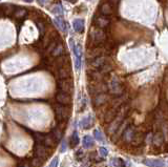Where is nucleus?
<instances>
[{
    "label": "nucleus",
    "instance_id": "1",
    "mask_svg": "<svg viewBox=\"0 0 168 167\" xmlns=\"http://www.w3.org/2000/svg\"><path fill=\"white\" fill-rule=\"evenodd\" d=\"M107 39V34H106L104 29H99V27H92L89 33V41H88V49H92L95 46L102 45L105 40Z\"/></svg>",
    "mask_w": 168,
    "mask_h": 167
},
{
    "label": "nucleus",
    "instance_id": "2",
    "mask_svg": "<svg viewBox=\"0 0 168 167\" xmlns=\"http://www.w3.org/2000/svg\"><path fill=\"white\" fill-rule=\"evenodd\" d=\"M55 115H56V119L57 122L61 123V122H66L69 118L70 111L69 108L67 107V105H63V104H56L55 106Z\"/></svg>",
    "mask_w": 168,
    "mask_h": 167
},
{
    "label": "nucleus",
    "instance_id": "3",
    "mask_svg": "<svg viewBox=\"0 0 168 167\" xmlns=\"http://www.w3.org/2000/svg\"><path fill=\"white\" fill-rule=\"evenodd\" d=\"M109 90H110V94L113 96H116V97L121 96L124 94V86L122 85V83L119 80V78H117V77L113 78V80L110 81Z\"/></svg>",
    "mask_w": 168,
    "mask_h": 167
},
{
    "label": "nucleus",
    "instance_id": "4",
    "mask_svg": "<svg viewBox=\"0 0 168 167\" xmlns=\"http://www.w3.org/2000/svg\"><path fill=\"white\" fill-rule=\"evenodd\" d=\"M92 23H94V26L99 27V29H107L108 26L110 23V19L108 18V16H104V15H100L94 16V19H92Z\"/></svg>",
    "mask_w": 168,
    "mask_h": 167
},
{
    "label": "nucleus",
    "instance_id": "5",
    "mask_svg": "<svg viewBox=\"0 0 168 167\" xmlns=\"http://www.w3.org/2000/svg\"><path fill=\"white\" fill-rule=\"evenodd\" d=\"M57 86L60 91H64L69 95L74 90V85H72V80H69V79H59L57 82Z\"/></svg>",
    "mask_w": 168,
    "mask_h": 167
},
{
    "label": "nucleus",
    "instance_id": "6",
    "mask_svg": "<svg viewBox=\"0 0 168 167\" xmlns=\"http://www.w3.org/2000/svg\"><path fill=\"white\" fill-rule=\"evenodd\" d=\"M109 99V96L106 93H100L98 95L94 96V106L95 107H100L102 105H104Z\"/></svg>",
    "mask_w": 168,
    "mask_h": 167
},
{
    "label": "nucleus",
    "instance_id": "7",
    "mask_svg": "<svg viewBox=\"0 0 168 167\" xmlns=\"http://www.w3.org/2000/svg\"><path fill=\"white\" fill-rule=\"evenodd\" d=\"M35 155L36 157L40 158V159L44 160L49 155V152H47V147L44 145H42L41 143H36L35 146Z\"/></svg>",
    "mask_w": 168,
    "mask_h": 167
},
{
    "label": "nucleus",
    "instance_id": "8",
    "mask_svg": "<svg viewBox=\"0 0 168 167\" xmlns=\"http://www.w3.org/2000/svg\"><path fill=\"white\" fill-rule=\"evenodd\" d=\"M56 100L58 103L63 104V105H69L70 101H72L69 94L64 93V91H60V90L56 94Z\"/></svg>",
    "mask_w": 168,
    "mask_h": 167
},
{
    "label": "nucleus",
    "instance_id": "9",
    "mask_svg": "<svg viewBox=\"0 0 168 167\" xmlns=\"http://www.w3.org/2000/svg\"><path fill=\"white\" fill-rule=\"evenodd\" d=\"M66 64H69V55L64 54L60 55L58 57H55V68L58 70V68L62 67V66L66 65Z\"/></svg>",
    "mask_w": 168,
    "mask_h": 167
},
{
    "label": "nucleus",
    "instance_id": "10",
    "mask_svg": "<svg viewBox=\"0 0 168 167\" xmlns=\"http://www.w3.org/2000/svg\"><path fill=\"white\" fill-rule=\"evenodd\" d=\"M104 53H105V51H104V47L102 46V45L92 47L90 51L88 52V54H87V59L88 60H92V59H95V58H97V57L103 55Z\"/></svg>",
    "mask_w": 168,
    "mask_h": 167
},
{
    "label": "nucleus",
    "instance_id": "11",
    "mask_svg": "<svg viewBox=\"0 0 168 167\" xmlns=\"http://www.w3.org/2000/svg\"><path fill=\"white\" fill-rule=\"evenodd\" d=\"M136 132H137V130H136L135 127H133L131 124H129L128 126L125 128V130L123 131V134H122L124 141H125V142H130L131 140H133V136L136 135Z\"/></svg>",
    "mask_w": 168,
    "mask_h": 167
},
{
    "label": "nucleus",
    "instance_id": "12",
    "mask_svg": "<svg viewBox=\"0 0 168 167\" xmlns=\"http://www.w3.org/2000/svg\"><path fill=\"white\" fill-rule=\"evenodd\" d=\"M108 62V58L107 57H105V56H99V57H97V58H95V59H92V62H90V66L92 67H94V68H100L103 64H105V63H107Z\"/></svg>",
    "mask_w": 168,
    "mask_h": 167
},
{
    "label": "nucleus",
    "instance_id": "13",
    "mask_svg": "<svg viewBox=\"0 0 168 167\" xmlns=\"http://www.w3.org/2000/svg\"><path fill=\"white\" fill-rule=\"evenodd\" d=\"M70 73H72L70 64H66L58 68V78L59 79H69L70 77Z\"/></svg>",
    "mask_w": 168,
    "mask_h": 167
},
{
    "label": "nucleus",
    "instance_id": "14",
    "mask_svg": "<svg viewBox=\"0 0 168 167\" xmlns=\"http://www.w3.org/2000/svg\"><path fill=\"white\" fill-rule=\"evenodd\" d=\"M118 111H119V108H115V107L110 106V108L108 109V111H106L105 115H104V121H105V123L112 122L113 119L117 117Z\"/></svg>",
    "mask_w": 168,
    "mask_h": 167
},
{
    "label": "nucleus",
    "instance_id": "15",
    "mask_svg": "<svg viewBox=\"0 0 168 167\" xmlns=\"http://www.w3.org/2000/svg\"><path fill=\"white\" fill-rule=\"evenodd\" d=\"M144 140H145L144 132H136V135L133 136V140L130 141V143L133 146L139 147V146H141V144H143Z\"/></svg>",
    "mask_w": 168,
    "mask_h": 167
},
{
    "label": "nucleus",
    "instance_id": "16",
    "mask_svg": "<svg viewBox=\"0 0 168 167\" xmlns=\"http://www.w3.org/2000/svg\"><path fill=\"white\" fill-rule=\"evenodd\" d=\"M100 13L104 16H110L113 13V5L110 2H104L100 6Z\"/></svg>",
    "mask_w": 168,
    "mask_h": 167
},
{
    "label": "nucleus",
    "instance_id": "17",
    "mask_svg": "<svg viewBox=\"0 0 168 167\" xmlns=\"http://www.w3.org/2000/svg\"><path fill=\"white\" fill-rule=\"evenodd\" d=\"M28 15V10L24 8H18V10H15L14 14H13L12 17L14 18L16 21H19V20H21V21H23L24 17Z\"/></svg>",
    "mask_w": 168,
    "mask_h": 167
},
{
    "label": "nucleus",
    "instance_id": "18",
    "mask_svg": "<svg viewBox=\"0 0 168 167\" xmlns=\"http://www.w3.org/2000/svg\"><path fill=\"white\" fill-rule=\"evenodd\" d=\"M163 142H164V137H163V134L159 130H156L154 132V136L153 139V144L154 147L156 148H160L161 145H163Z\"/></svg>",
    "mask_w": 168,
    "mask_h": 167
},
{
    "label": "nucleus",
    "instance_id": "19",
    "mask_svg": "<svg viewBox=\"0 0 168 167\" xmlns=\"http://www.w3.org/2000/svg\"><path fill=\"white\" fill-rule=\"evenodd\" d=\"M43 143L45 144L46 147H49V148H54L57 144V140L54 138V136L52 134L49 135H45L44 137V140H43Z\"/></svg>",
    "mask_w": 168,
    "mask_h": 167
},
{
    "label": "nucleus",
    "instance_id": "20",
    "mask_svg": "<svg viewBox=\"0 0 168 167\" xmlns=\"http://www.w3.org/2000/svg\"><path fill=\"white\" fill-rule=\"evenodd\" d=\"M15 6L12 5V4H3L1 6V11L3 16H8V17H12L13 14L15 12Z\"/></svg>",
    "mask_w": 168,
    "mask_h": 167
},
{
    "label": "nucleus",
    "instance_id": "21",
    "mask_svg": "<svg viewBox=\"0 0 168 167\" xmlns=\"http://www.w3.org/2000/svg\"><path fill=\"white\" fill-rule=\"evenodd\" d=\"M72 26H74V29L77 32V33L82 34L84 32V20H82V19L74 20V23H72Z\"/></svg>",
    "mask_w": 168,
    "mask_h": 167
},
{
    "label": "nucleus",
    "instance_id": "22",
    "mask_svg": "<svg viewBox=\"0 0 168 167\" xmlns=\"http://www.w3.org/2000/svg\"><path fill=\"white\" fill-rule=\"evenodd\" d=\"M65 53V49H64V46H63V44H62V42H59L58 44H57V46L54 49V51L52 52V56L53 57H58V56H60V55H62V54H64Z\"/></svg>",
    "mask_w": 168,
    "mask_h": 167
},
{
    "label": "nucleus",
    "instance_id": "23",
    "mask_svg": "<svg viewBox=\"0 0 168 167\" xmlns=\"http://www.w3.org/2000/svg\"><path fill=\"white\" fill-rule=\"evenodd\" d=\"M92 125H94V119H92V117H90V116L86 117V118H84L83 120L81 121V126H82L84 129L90 128Z\"/></svg>",
    "mask_w": 168,
    "mask_h": 167
},
{
    "label": "nucleus",
    "instance_id": "24",
    "mask_svg": "<svg viewBox=\"0 0 168 167\" xmlns=\"http://www.w3.org/2000/svg\"><path fill=\"white\" fill-rule=\"evenodd\" d=\"M54 22H55L56 26L58 27L59 29H61L62 32H66V31H67L66 23L64 22V20H63L62 17H57V18H55Z\"/></svg>",
    "mask_w": 168,
    "mask_h": 167
},
{
    "label": "nucleus",
    "instance_id": "25",
    "mask_svg": "<svg viewBox=\"0 0 168 167\" xmlns=\"http://www.w3.org/2000/svg\"><path fill=\"white\" fill-rule=\"evenodd\" d=\"M160 111H162V114L165 116H168V103L167 100L165 99L164 97L161 98V101H160Z\"/></svg>",
    "mask_w": 168,
    "mask_h": 167
},
{
    "label": "nucleus",
    "instance_id": "26",
    "mask_svg": "<svg viewBox=\"0 0 168 167\" xmlns=\"http://www.w3.org/2000/svg\"><path fill=\"white\" fill-rule=\"evenodd\" d=\"M60 39H55V40H53V41H51V42H49V44L47 45V49H46V52H45V55H51L52 54V52L54 51V49H55V47L57 46V44H58L59 42H60Z\"/></svg>",
    "mask_w": 168,
    "mask_h": 167
},
{
    "label": "nucleus",
    "instance_id": "27",
    "mask_svg": "<svg viewBox=\"0 0 168 167\" xmlns=\"http://www.w3.org/2000/svg\"><path fill=\"white\" fill-rule=\"evenodd\" d=\"M98 70H100V73L103 75H108L113 70V65L110 64L109 62H107V63H105V64L102 65L100 68H98Z\"/></svg>",
    "mask_w": 168,
    "mask_h": 167
},
{
    "label": "nucleus",
    "instance_id": "28",
    "mask_svg": "<svg viewBox=\"0 0 168 167\" xmlns=\"http://www.w3.org/2000/svg\"><path fill=\"white\" fill-rule=\"evenodd\" d=\"M94 144H95L94 139H92L90 136H85L83 138V146H84V148L92 147V146H94Z\"/></svg>",
    "mask_w": 168,
    "mask_h": 167
},
{
    "label": "nucleus",
    "instance_id": "29",
    "mask_svg": "<svg viewBox=\"0 0 168 167\" xmlns=\"http://www.w3.org/2000/svg\"><path fill=\"white\" fill-rule=\"evenodd\" d=\"M63 129H61L60 127H55V128H53V130H52V135L54 136V138L56 139L57 142H58L59 140H61V138H62V135H63Z\"/></svg>",
    "mask_w": 168,
    "mask_h": 167
},
{
    "label": "nucleus",
    "instance_id": "30",
    "mask_svg": "<svg viewBox=\"0 0 168 167\" xmlns=\"http://www.w3.org/2000/svg\"><path fill=\"white\" fill-rule=\"evenodd\" d=\"M144 164L147 166H164L165 164L163 163L162 161L160 160H145L144 161Z\"/></svg>",
    "mask_w": 168,
    "mask_h": 167
},
{
    "label": "nucleus",
    "instance_id": "31",
    "mask_svg": "<svg viewBox=\"0 0 168 167\" xmlns=\"http://www.w3.org/2000/svg\"><path fill=\"white\" fill-rule=\"evenodd\" d=\"M79 144V137H78V132L77 131H74L72 134V138H70V146L72 147H75Z\"/></svg>",
    "mask_w": 168,
    "mask_h": 167
},
{
    "label": "nucleus",
    "instance_id": "32",
    "mask_svg": "<svg viewBox=\"0 0 168 167\" xmlns=\"http://www.w3.org/2000/svg\"><path fill=\"white\" fill-rule=\"evenodd\" d=\"M44 137L45 135L43 134H40V132H36L35 135H34V140H35L36 143H43V140H44Z\"/></svg>",
    "mask_w": 168,
    "mask_h": 167
},
{
    "label": "nucleus",
    "instance_id": "33",
    "mask_svg": "<svg viewBox=\"0 0 168 167\" xmlns=\"http://www.w3.org/2000/svg\"><path fill=\"white\" fill-rule=\"evenodd\" d=\"M52 13L55 14L56 16L61 15V14L63 13V11H62V6H61L60 4H58V5L53 6V8H52Z\"/></svg>",
    "mask_w": 168,
    "mask_h": 167
},
{
    "label": "nucleus",
    "instance_id": "34",
    "mask_svg": "<svg viewBox=\"0 0 168 167\" xmlns=\"http://www.w3.org/2000/svg\"><path fill=\"white\" fill-rule=\"evenodd\" d=\"M112 165L113 166H125V163H124L123 160L120 159V158H115L112 161Z\"/></svg>",
    "mask_w": 168,
    "mask_h": 167
},
{
    "label": "nucleus",
    "instance_id": "35",
    "mask_svg": "<svg viewBox=\"0 0 168 167\" xmlns=\"http://www.w3.org/2000/svg\"><path fill=\"white\" fill-rule=\"evenodd\" d=\"M31 164H32L33 166H42V165H43L42 159H40V158H38V157L34 158V159L32 160Z\"/></svg>",
    "mask_w": 168,
    "mask_h": 167
},
{
    "label": "nucleus",
    "instance_id": "36",
    "mask_svg": "<svg viewBox=\"0 0 168 167\" xmlns=\"http://www.w3.org/2000/svg\"><path fill=\"white\" fill-rule=\"evenodd\" d=\"M94 136H95V138H96L98 141H103V140H104L103 135H102V132L100 131L99 129H96V130H95V131H94Z\"/></svg>",
    "mask_w": 168,
    "mask_h": 167
},
{
    "label": "nucleus",
    "instance_id": "37",
    "mask_svg": "<svg viewBox=\"0 0 168 167\" xmlns=\"http://www.w3.org/2000/svg\"><path fill=\"white\" fill-rule=\"evenodd\" d=\"M99 154H100V155L101 157H106L107 155V154H108V152H107V149L106 148H104V147H100L99 148Z\"/></svg>",
    "mask_w": 168,
    "mask_h": 167
},
{
    "label": "nucleus",
    "instance_id": "38",
    "mask_svg": "<svg viewBox=\"0 0 168 167\" xmlns=\"http://www.w3.org/2000/svg\"><path fill=\"white\" fill-rule=\"evenodd\" d=\"M83 155H84V152H83L82 149H79L78 152H76V158H77V160H82Z\"/></svg>",
    "mask_w": 168,
    "mask_h": 167
},
{
    "label": "nucleus",
    "instance_id": "39",
    "mask_svg": "<svg viewBox=\"0 0 168 167\" xmlns=\"http://www.w3.org/2000/svg\"><path fill=\"white\" fill-rule=\"evenodd\" d=\"M75 66H76V70H79L81 66V57H76V63H75Z\"/></svg>",
    "mask_w": 168,
    "mask_h": 167
},
{
    "label": "nucleus",
    "instance_id": "40",
    "mask_svg": "<svg viewBox=\"0 0 168 167\" xmlns=\"http://www.w3.org/2000/svg\"><path fill=\"white\" fill-rule=\"evenodd\" d=\"M58 160H59V159L56 157L55 159L53 160V162H52V163H51V166H52V167H54V166H57V165H58Z\"/></svg>",
    "mask_w": 168,
    "mask_h": 167
},
{
    "label": "nucleus",
    "instance_id": "41",
    "mask_svg": "<svg viewBox=\"0 0 168 167\" xmlns=\"http://www.w3.org/2000/svg\"><path fill=\"white\" fill-rule=\"evenodd\" d=\"M37 1H38V3H39L40 5H44L46 0H37Z\"/></svg>",
    "mask_w": 168,
    "mask_h": 167
},
{
    "label": "nucleus",
    "instance_id": "42",
    "mask_svg": "<svg viewBox=\"0 0 168 167\" xmlns=\"http://www.w3.org/2000/svg\"><path fill=\"white\" fill-rule=\"evenodd\" d=\"M110 1H112V2H110V3H112L113 5H117L118 2H119V0H110Z\"/></svg>",
    "mask_w": 168,
    "mask_h": 167
},
{
    "label": "nucleus",
    "instance_id": "43",
    "mask_svg": "<svg viewBox=\"0 0 168 167\" xmlns=\"http://www.w3.org/2000/svg\"><path fill=\"white\" fill-rule=\"evenodd\" d=\"M66 1H69V2H72V3H76L77 0H66Z\"/></svg>",
    "mask_w": 168,
    "mask_h": 167
},
{
    "label": "nucleus",
    "instance_id": "44",
    "mask_svg": "<svg viewBox=\"0 0 168 167\" xmlns=\"http://www.w3.org/2000/svg\"><path fill=\"white\" fill-rule=\"evenodd\" d=\"M3 16V14H2V11H1V8H0V17H2Z\"/></svg>",
    "mask_w": 168,
    "mask_h": 167
},
{
    "label": "nucleus",
    "instance_id": "45",
    "mask_svg": "<svg viewBox=\"0 0 168 167\" xmlns=\"http://www.w3.org/2000/svg\"><path fill=\"white\" fill-rule=\"evenodd\" d=\"M23 1H25V2H33V0H23Z\"/></svg>",
    "mask_w": 168,
    "mask_h": 167
}]
</instances>
